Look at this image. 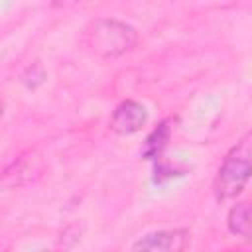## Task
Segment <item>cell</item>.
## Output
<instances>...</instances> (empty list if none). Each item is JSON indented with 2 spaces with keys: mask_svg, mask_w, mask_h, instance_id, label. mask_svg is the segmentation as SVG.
Wrapping results in <instances>:
<instances>
[{
  "mask_svg": "<svg viewBox=\"0 0 252 252\" xmlns=\"http://www.w3.org/2000/svg\"><path fill=\"white\" fill-rule=\"evenodd\" d=\"M252 179V130L244 134L226 154L215 177V195L219 201L234 199Z\"/></svg>",
  "mask_w": 252,
  "mask_h": 252,
  "instance_id": "cell-1",
  "label": "cell"
},
{
  "mask_svg": "<svg viewBox=\"0 0 252 252\" xmlns=\"http://www.w3.org/2000/svg\"><path fill=\"white\" fill-rule=\"evenodd\" d=\"M85 45L104 57H118L132 49L138 41V33L132 26L120 22V20H110V18H100L94 20L87 30H85Z\"/></svg>",
  "mask_w": 252,
  "mask_h": 252,
  "instance_id": "cell-2",
  "label": "cell"
},
{
  "mask_svg": "<svg viewBox=\"0 0 252 252\" xmlns=\"http://www.w3.org/2000/svg\"><path fill=\"white\" fill-rule=\"evenodd\" d=\"M148 120V110L144 104L136 100H124L116 106L112 118H110V128L118 134H134L138 132Z\"/></svg>",
  "mask_w": 252,
  "mask_h": 252,
  "instance_id": "cell-3",
  "label": "cell"
},
{
  "mask_svg": "<svg viewBox=\"0 0 252 252\" xmlns=\"http://www.w3.org/2000/svg\"><path fill=\"white\" fill-rule=\"evenodd\" d=\"M189 230L185 228H171V230H158L142 236L134 242V250H163V252H177L187 246Z\"/></svg>",
  "mask_w": 252,
  "mask_h": 252,
  "instance_id": "cell-4",
  "label": "cell"
},
{
  "mask_svg": "<svg viewBox=\"0 0 252 252\" xmlns=\"http://www.w3.org/2000/svg\"><path fill=\"white\" fill-rule=\"evenodd\" d=\"M228 230L242 238H252V203H238L228 211Z\"/></svg>",
  "mask_w": 252,
  "mask_h": 252,
  "instance_id": "cell-5",
  "label": "cell"
},
{
  "mask_svg": "<svg viewBox=\"0 0 252 252\" xmlns=\"http://www.w3.org/2000/svg\"><path fill=\"white\" fill-rule=\"evenodd\" d=\"M169 134H171V126H169V120H163L158 128H154L150 132V136L146 138V144H144V150H142V156L146 159H156L159 158V154L163 152V148L167 146V140H169Z\"/></svg>",
  "mask_w": 252,
  "mask_h": 252,
  "instance_id": "cell-6",
  "label": "cell"
}]
</instances>
